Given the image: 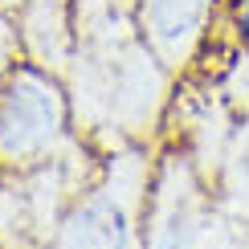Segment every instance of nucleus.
<instances>
[{
    "label": "nucleus",
    "instance_id": "obj_7",
    "mask_svg": "<svg viewBox=\"0 0 249 249\" xmlns=\"http://www.w3.org/2000/svg\"><path fill=\"white\" fill-rule=\"evenodd\" d=\"M213 86L237 119L249 115V49H233V57L225 61V70L216 74Z\"/></svg>",
    "mask_w": 249,
    "mask_h": 249
},
{
    "label": "nucleus",
    "instance_id": "obj_6",
    "mask_svg": "<svg viewBox=\"0 0 249 249\" xmlns=\"http://www.w3.org/2000/svg\"><path fill=\"white\" fill-rule=\"evenodd\" d=\"M213 192H216V209H221L225 221L249 233V115H241V123L229 135Z\"/></svg>",
    "mask_w": 249,
    "mask_h": 249
},
{
    "label": "nucleus",
    "instance_id": "obj_2",
    "mask_svg": "<svg viewBox=\"0 0 249 249\" xmlns=\"http://www.w3.org/2000/svg\"><path fill=\"white\" fill-rule=\"evenodd\" d=\"M70 147V94L61 78L17 61L0 86V168L29 172Z\"/></svg>",
    "mask_w": 249,
    "mask_h": 249
},
{
    "label": "nucleus",
    "instance_id": "obj_4",
    "mask_svg": "<svg viewBox=\"0 0 249 249\" xmlns=\"http://www.w3.org/2000/svg\"><path fill=\"white\" fill-rule=\"evenodd\" d=\"M221 0H135V29L172 78L188 74L200 61L216 25Z\"/></svg>",
    "mask_w": 249,
    "mask_h": 249
},
{
    "label": "nucleus",
    "instance_id": "obj_1",
    "mask_svg": "<svg viewBox=\"0 0 249 249\" xmlns=\"http://www.w3.org/2000/svg\"><path fill=\"white\" fill-rule=\"evenodd\" d=\"M151 176L155 163L139 143L110 151L94 180L66 204L49 249H143Z\"/></svg>",
    "mask_w": 249,
    "mask_h": 249
},
{
    "label": "nucleus",
    "instance_id": "obj_9",
    "mask_svg": "<svg viewBox=\"0 0 249 249\" xmlns=\"http://www.w3.org/2000/svg\"><path fill=\"white\" fill-rule=\"evenodd\" d=\"M229 33L237 49H249V0H229Z\"/></svg>",
    "mask_w": 249,
    "mask_h": 249
},
{
    "label": "nucleus",
    "instance_id": "obj_5",
    "mask_svg": "<svg viewBox=\"0 0 249 249\" xmlns=\"http://www.w3.org/2000/svg\"><path fill=\"white\" fill-rule=\"evenodd\" d=\"M17 37H20V57L25 61L66 78L78 49L74 0H25L20 20H17Z\"/></svg>",
    "mask_w": 249,
    "mask_h": 249
},
{
    "label": "nucleus",
    "instance_id": "obj_10",
    "mask_svg": "<svg viewBox=\"0 0 249 249\" xmlns=\"http://www.w3.org/2000/svg\"><path fill=\"white\" fill-rule=\"evenodd\" d=\"M25 0H0V13H8V8H20Z\"/></svg>",
    "mask_w": 249,
    "mask_h": 249
},
{
    "label": "nucleus",
    "instance_id": "obj_3",
    "mask_svg": "<svg viewBox=\"0 0 249 249\" xmlns=\"http://www.w3.org/2000/svg\"><path fill=\"white\" fill-rule=\"evenodd\" d=\"M216 241H221L216 192L204 184L184 147L163 151L147 192L143 249H216Z\"/></svg>",
    "mask_w": 249,
    "mask_h": 249
},
{
    "label": "nucleus",
    "instance_id": "obj_8",
    "mask_svg": "<svg viewBox=\"0 0 249 249\" xmlns=\"http://www.w3.org/2000/svg\"><path fill=\"white\" fill-rule=\"evenodd\" d=\"M17 57H20V37H17V25H13V20H8L4 13H0V86H4V78L13 74Z\"/></svg>",
    "mask_w": 249,
    "mask_h": 249
}]
</instances>
